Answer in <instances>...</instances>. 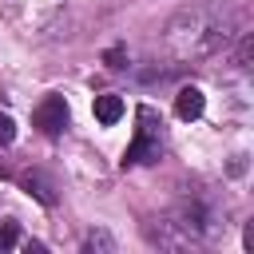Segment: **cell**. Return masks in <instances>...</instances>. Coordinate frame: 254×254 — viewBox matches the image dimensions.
Masks as SVG:
<instances>
[{"label": "cell", "mask_w": 254, "mask_h": 254, "mask_svg": "<svg viewBox=\"0 0 254 254\" xmlns=\"http://www.w3.org/2000/svg\"><path fill=\"white\" fill-rule=\"evenodd\" d=\"M238 36H242V8H234L230 0H198L167 20L163 52L175 60V67L202 64L226 52Z\"/></svg>", "instance_id": "6da1fadb"}, {"label": "cell", "mask_w": 254, "mask_h": 254, "mask_svg": "<svg viewBox=\"0 0 254 254\" xmlns=\"http://www.w3.org/2000/svg\"><path fill=\"white\" fill-rule=\"evenodd\" d=\"M226 230V222L218 218V210L202 198H183L171 214H163L159 230L147 226V238L159 242V246H171V250H183V246H206L214 242L218 234Z\"/></svg>", "instance_id": "7a4b0ae2"}, {"label": "cell", "mask_w": 254, "mask_h": 254, "mask_svg": "<svg viewBox=\"0 0 254 254\" xmlns=\"http://www.w3.org/2000/svg\"><path fill=\"white\" fill-rule=\"evenodd\" d=\"M135 139L131 147L123 151V167H139V163H155L163 155V119L155 115V107H139L135 111Z\"/></svg>", "instance_id": "3957f363"}, {"label": "cell", "mask_w": 254, "mask_h": 254, "mask_svg": "<svg viewBox=\"0 0 254 254\" xmlns=\"http://www.w3.org/2000/svg\"><path fill=\"white\" fill-rule=\"evenodd\" d=\"M32 123H36L44 135H60V131L67 127V103H64V95H48V99L32 111Z\"/></svg>", "instance_id": "277c9868"}, {"label": "cell", "mask_w": 254, "mask_h": 254, "mask_svg": "<svg viewBox=\"0 0 254 254\" xmlns=\"http://www.w3.org/2000/svg\"><path fill=\"white\" fill-rule=\"evenodd\" d=\"M202 107H206V95L198 87H179V95H175V115L179 119H198Z\"/></svg>", "instance_id": "5b68a950"}, {"label": "cell", "mask_w": 254, "mask_h": 254, "mask_svg": "<svg viewBox=\"0 0 254 254\" xmlns=\"http://www.w3.org/2000/svg\"><path fill=\"white\" fill-rule=\"evenodd\" d=\"M20 183H24V190H28V194H36L44 206H56V187L48 183V175H40V171H28Z\"/></svg>", "instance_id": "8992f818"}, {"label": "cell", "mask_w": 254, "mask_h": 254, "mask_svg": "<svg viewBox=\"0 0 254 254\" xmlns=\"http://www.w3.org/2000/svg\"><path fill=\"white\" fill-rule=\"evenodd\" d=\"M119 115H123V99H119V95H95V119H99L103 127L119 123Z\"/></svg>", "instance_id": "52a82bcc"}, {"label": "cell", "mask_w": 254, "mask_h": 254, "mask_svg": "<svg viewBox=\"0 0 254 254\" xmlns=\"http://www.w3.org/2000/svg\"><path fill=\"white\" fill-rule=\"evenodd\" d=\"M83 250H107V254H111V250H115V238H111L107 230H87V234H83Z\"/></svg>", "instance_id": "ba28073f"}, {"label": "cell", "mask_w": 254, "mask_h": 254, "mask_svg": "<svg viewBox=\"0 0 254 254\" xmlns=\"http://www.w3.org/2000/svg\"><path fill=\"white\" fill-rule=\"evenodd\" d=\"M16 242H20V226L4 218V222H0V250H12Z\"/></svg>", "instance_id": "9c48e42d"}, {"label": "cell", "mask_w": 254, "mask_h": 254, "mask_svg": "<svg viewBox=\"0 0 254 254\" xmlns=\"http://www.w3.org/2000/svg\"><path fill=\"white\" fill-rule=\"evenodd\" d=\"M250 56H254V40H250V32H242V44H238V64H242V67H250Z\"/></svg>", "instance_id": "30bf717a"}, {"label": "cell", "mask_w": 254, "mask_h": 254, "mask_svg": "<svg viewBox=\"0 0 254 254\" xmlns=\"http://www.w3.org/2000/svg\"><path fill=\"white\" fill-rule=\"evenodd\" d=\"M103 64H107V67H127V48H111V52H103Z\"/></svg>", "instance_id": "8fae6325"}, {"label": "cell", "mask_w": 254, "mask_h": 254, "mask_svg": "<svg viewBox=\"0 0 254 254\" xmlns=\"http://www.w3.org/2000/svg\"><path fill=\"white\" fill-rule=\"evenodd\" d=\"M12 139H16V123H12V119L0 111V147H8Z\"/></svg>", "instance_id": "7c38bea8"}, {"label": "cell", "mask_w": 254, "mask_h": 254, "mask_svg": "<svg viewBox=\"0 0 254 254\" xmlns=\"http://www.w3.org/2000/svg\"><path fill=\"white\" fill-rule=\"evenodd\" d=\"M242 246L254 250V222H246V230H242Z\"/></svg>", "instance_id": "4fadbf2b"}]
</instances>
